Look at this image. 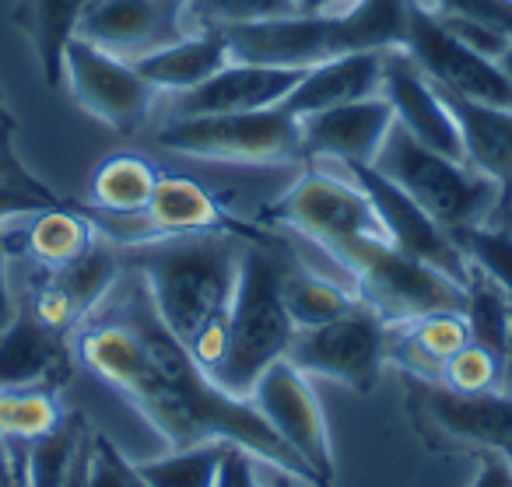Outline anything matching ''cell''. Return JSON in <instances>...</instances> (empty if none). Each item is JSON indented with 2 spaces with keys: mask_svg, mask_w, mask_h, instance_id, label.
Returning <instances> with one entry per match:
<instances>
[{
  "mask_svg": "<svg viewBox=\"0 0 512 487\" xmlns=\"http://www.w3.org/2000/svg\"><path fill=\"white\" fill-rule=\"evenodd\" d=\"M246 242L242 235L200 232L141 242L130 253V267L141 274L155 316L211 379L225 358Z\"/></svg>",
  "mask_w": 512,
  "mask_h": 487,
  "instance_id": "cell-1",
  "label": "cell"
},
{
  "mask_svg": "<svg viewBox=\"0 0 512 487\" xmlns=\"http://www.w3.org/2000/svg\"><path fill=\"white\" fill-rule=\"evenodd\" d=\"M285 256L271 253L267 242L242 246L239 284H235L232 316H228V344L214 382L232 396H249L256 379L288 358L295 337V323L281 295Z\"/></svg>",
  "mask_w": 512,
  "mask_h": 487,
  "instance_id": "cell-2",
  "label": "cell"
},
{
  "mask_svg": "<svg viewBox=\"0 0 512 487\" xmlns=\"http://www.w3.org/2000/svg\"><path fill=\"white\" fill-rule=\"evenodd\" d=\"M323 253L348 270L358 302L376 312L386 326L414 323L428 312H463L467 305V284L393 249L383 235L344 239Z\"/></svg>",
  "mask_w": 512,
  "mask_h": 487,
  "instance_id": "cell-3",
  "label": "cell"
},
{
  "mask_svg": "<svg viewBox=\"0 0 512 487\" xmlns=\"http://www.w3.org/2000/svg\"><path fill=\"white\" fill-rule=\"evenodd\" d=\"M372 165L386 179H393L421 211L432 214L449 235L488 221L495 214L498 193H502L495 179L481 176L460 158L425 148L397 123H393L390 137L383 141Z\"/></svg>",
  "mask_w": 512,
  "mask_h": 487,
  "instance_id": "cell-4",
  "label": "cell"
},
{
  "mask_svg": "<svg viewBox=\"0 0 512 487\" xmlns=\"http://www.w3.org/2000/svg\"><path fill=\"white\" fill-rule=\"evenodd\" d=\"M165 151L207 162L242 165H285L306 158L302 123L285 109L218 116H172L155 137Z\"/></svg>",
  "mask_w": 512,
  "mask_h": 487,
  "instance_id": "cell-5",
  "label": "cell"
},
{
  "mask_svg": "<svg viewBox=\"0 0 512 487\" xmlns=\"http://www.w3.org/2000/svg\"><path fill=\"white\" fill-rule=\"evenodd\" d=\"M390 326L362 302L323 326L295 330L288 361L299 372L334 379L355 393H372L386 365Z\"/></svg>",
  "mask_w": 512,
  "mask_h": 487,
  "instance_id": "cell-6",
  "label": "cell"
},
{
  "mask_svg": "<svg viewBox=\"0 0 512 487\" xmlns=\"http://www.w3.org/2000/svg\"><path fill=\"white\" fill-rule=\"evenodd\" d=\"M260 221L295 228V232L309 235L320 249H330L344 239H358V235H383L376 211L358 190L355 179L348 172L327 169L302 172L292 190L260 214Z\"/></svg>",
  "mask_w": 512,
  "mask_h": 487,
  "instance_id": "cell-7",
  "label": "cell"
},
{
  "mask_svg": "<svg viewBox=\"0 0 512 487\" xmlns=\"http://www.w3.org/2000/svg\"><path fill=\"white\" fill-rule=\"evenodd\" d=\"M404 53L421 67L439 92L463 95V99L491 102L512 109V78L498 67V60L477 53L460 36L439 22L432 8L411 0V22H407Z\"/></svg>",
  "mask_w": 512,
  "mask_h": 487,
  "instance_id": "cell-8",
  "label": "cell"
},
{
  "mask_svg": "<svg viewBox=\"0 0 512 487\" xmlns=\"http://www.w3.org/2000/svg\"><path fill=\"white\" fill-rule=\"evenodd\" d=\"M411 417L435 449H502L512 442V393H456L442 382H411Z\"/></svg>",
  "mask_w": 512,
  "mask_h": 487,
  "instance_id": "cell-9",
  "label": "cell"
},
{
  "mask_svg": "<svg viewBox=\"0 0 512 487\" xmlns=\"http://www.w3.org/2000/svg\"><path fill=\"white\" fill-rule=\"evenodd\" d=\"M249 403L323 487L334 484V442L306 372H299L288 358L274 361L249 389Z\"/></svg>",
  "mask_w": 512,
  "mask_h": 487,
  "instance_id": "cell-10",
  "label": "cell"
},
{
  "mask_svg": "<svg viewBox=\"0 0 512 487\" xmlns=\"http://www.w3.org/2000/svg\"><path fill=\"white\" fill-rule=\"evenodd\" d=\"M60 81L71 88V99L88 116L120 130V134L141 127L151 113V102H155V88L137 74L134 64L95 50L92 43L78 36H71L64 46Z\"/></svg>",
  "mask_w": 512,
  "mask_h": 487,
  "instance_id": "cell-11",
  "label": "cell"
},
{
  "mask_svg": "<svg viewBox=\"0 0 512 487\" xmlns=\"http://www.w3.org/2000/svg\"><path fill=\"white\" fill-rule=\"evenodd\" d=\"M190 32V0H88L74 25L78 39L127 60V64L190 36Z\"/></svg>",
  "mask_w": 512,
  "mask_h": 487,
  "instance_id": "cell-12",
  "label": "cell"
},
{
  "mask_svg": "<svg viewBox=\"0 0 512 487\" xmlns=\"http://www.w3.org/2000/svg\"><path fill=\"white\" fill-rule=\"evenodd\" d=\"M351 179L358 183V190L365 193V200L376 211V221L383 228L386 242L400 253L414 256V260L428 263V267L442 270L453 281L467 284L470 263L460 253L456 239L432 218L428 211H421L393 179H386L376 165H341Z\"/></svg>",
  "mask_w": 512,
  "mask_h": 487,
  "instance_id": "cell-13",
  "label": "cell"
},
{
  "mask_svg": "<svg viewBox=\"0 0 512 487\" xmlns=\"http://www.w3.org/2000/svg\"><path fill=\"white\" fill-rule=\"evenodd\" d=\"M120 277V256L109 246L95 242L88 253L71 260L60 270H46L32 295V316L57 333H67L88 319L102 305V298L113 291Z\"/></svg>",
  "mask_w": 512,
  "mask_h": 487,
  "instance_id": "cell-14",
  "label": "cell"
},
{
  "mask_svg": "<svg viewBox=\"0 0 512 487\" xmlns=\"http://www.w3.org/2000/svg\"><path fill=\"white\" fill-rule=\"evenodd\" d=\"M302 123V148L309 158H323V162L337 165H372L390 137L393 106L379 95L369 99L348 102V106L327 109V113L306 116Z\"/></svg>",
  "mask_w": 512,
  "mask_h": 487,
  "instance_id": "cell-15",
  "label": "cell"
},
{
  "mask_svg": "<svg viewBox=\"0 0 512 487\" xmlns=\"http://www.w3.org/2000/svg\"><path fill=\"white\" fill-rule=\"evenodd\" d=\"M379 92L393 106L400 130H407L425 148L463 162L460 130H456L439 88L421 74V67L404 50L383 53V88Z\"/></svg>",
  "mask_w": 512,
  "mask_h": 487,
  "instance_id": "cell-16",
  "label": "cell"
},
{
  "mask_svg": "<svg viewBox=\"0 0 512 487\" xmlns=\"http://www.w3.org/2000/svg\"><path fill=\"white\" fill-rule=\"evenodd\" d=\"M306 71L295 67H267L228 60L204 85L179 92L172 102V116H218V113H256L278 109L292 95Z\"/></svg>",
  "mask_w": 512,
  "mask_h": 487,
  "instance_id": "cell-17",
  "label": "cell"
},
{
  "mask_svg": "<svg viewBox=\"0 0 512 487\" xmlns=\"http://www.w3.org/2000/svg\"><path fill=\"white\" fill-rule=\"evenodd\" d=\"M71 379V354L64 333L39 323L32 312H18L0 330V386L60 389Z\"/></svg>",
  "mask_w": 512,
  "mask_h": 487,
  "instance_id": "cell-18",
  "label": "cell"
},
{
  "mask_svg": "<svg viewBox=\"0 0 512 487\" xmlns=\"http://www.w3.org/2000/svg\"><path fill=\"white\" fill-rule=\"evenodd\" d=\"M379 88H383V53H351V57H334L309 67L278 109H285L295 120H306V116L379 95Z\"/></svg>",
  "mask_w": 512,
  "mask_h": 487,
  "instance_id": "cell-19",
  "label": "cell"
},
{
  "mask_svg": "<svg viewBox=\"0 0 512 487\" xmlns=\"http://www.w3.org/2000/svg\"><path fill=\"white\" fill-rule=\"evenodd\" d=\"M460 130L463 162L498 186L512 183V109L491 102L463 99V95L439 92Z\"/></svg>",
  "mask_w": 512,
  "mask_h": 487,
  "instance_id": "cell-20",
  "label": "cell"
},
{
  "mask_svg": "<svg viewBox=\"0 0 512 487\" xmlns=\"http://www.w3.org/2000/svg\"><path fill=\"white\" fill-rule=\"evenodd\" d=\"M232 60L228 53V39L218 25H197L190 36L176 39V43L162 46V50L148 53V57L134 60L137 74L148 81L155 92H190V88L204 85L211 74Z\"/></svg>",
  "mask_w": 512,
  "mask_h": 487,
  "instance_id": "cell-21",
  "label": "cell"
},
{
  "mask_svg": "<svg viewBox=\"0 0 512 487\" xmlns=\"http://www.w3.org/2000/svg\"><path fill=\"white\" fill-rule=\"evenodd\" d=\"M470 344L467 316L463 312H428L404 326H390L386 361L404 368L411 379L439 382L446 361Z\"/></svg>",
  "mask_w": 512,
  "mask_h": 487,
  "instance_id": "cell-22",
  "label": "cell"
},
{
  "mask_svg": "<svg viewBox=\"0 0 512 487\" xmlns=\"http://www.w3.org/2000/svg\"><path fill=\"white\" fill-rule=\"evenodd\" d=\"M18 239L32 263H39L43 270H60L99 242V228L92 225L88 214L50 204L36 214H25Z\"/></svg>",
  "mask_w": 512,
  "mask_h": 487,
  "instance_id": "cell-23",
  "label": "cell"
},
{
  "mask_svg": "<svg viewBox=\"0 0 512 487\" xmlns=\"http://www.w3.org/2000/svg\"><path fill=\"white\" fill-rule=\"evenodd\" d=\"M78 358L92 375H99L116 393H127L148 368L141 337L134 326L116 319V323H95L85 326L78 337Z\"/></svg>",
  "mask_w": 512,
  "mask_h": 487,
  "instance_id": "cell-24",
  "label": "cell"
},
{
  "mask_svg": "<svg viewBox=\"0 0 512 487\" xmlns=\"http://www.w3.org/2000/svg\"><path fill=\"white\" fill-rule=\"evenodd\" d=\"M85 4L88 0H18L15 25L29 36L39 74L50 88L60 85L64 46L74 36V25H78Z\"/></svg>",
  "mask_w": 512,
  "mask_h": 487,
  "instance_id": "cell-25",
  "label": "cell"
},
{
  "mask_svg": "<svg viewBox=\"0 0 512 487\" xmlns=\"http://www.w3.org/2000/svg\"><path fill=\"white\" fill-rule=\"evenodd\" d=\"M162 172L141 155H113L95 169L92 176V204L99 214H116V218H130L148 207L155 183Z\"/></svg>",
  "mask_w": 512,
  "mask_h": 487,
  "instance_id": "cell-26",
  "label": "cell"
},
{
  "mask_svg": "<svg viewBox=\"0 0 512 487\" xmlns=\"http://www.w3.org/2000/svg\"><path fill=\"white\" fill-rule=\"evenodd\" d=\"M281 295H285V309H288V316H292L295 330L323 326L358 305L355 291H348L344 284L330 281V277L316 274V270L302 267V263H292V260H285Z\"/></svg>",
  "mask_w": 512,
  "mask_h": 487,
  "instance_id": "cell-27",
  "label": "cell"
},
{
  "mask_svg": "<svg viewBox=\"0 0 512 487\" xmlns=\"http://www.w3.org/2000/svg\"><path fill=\"white\" fill-rule=\"evenodd\" d=\"M64 421L67 414L57 400V389L0 386V442L29 449V445L43 442L46 435H53Z\"/></svg>",
  "mask_w": 512,
  "mask_h": 487,
  "instance_id": "cell-28",
  "label": "cell"
},
{
  "mask_svg": "<svg viewBox=\"0 0 512 487\" xmlns=\"http://www.w3.org/2000/svg\"><path fill=\"white\" fill-rule=\"evenodd\" d=\"M225 445L228 442H200L190 449H169V456L134 463V473L148 487H218Z\"/></svg>",
  "mask_w": 512,
  "mask_h": 487,
  "instance_id": "cell-29",
  "label": "cell"
},
{
  "mask_svg": "<svg viewBox=\"0 0 512 487\" xmlns=\"http://www.w3.org/2000/svg\"><path fill=\"white\" fill-rule=\"evenodd\" d=\"M463 316H467L470 340L484 351H491L495 358H505V347L512 337V302L488 281L484 274H477L470 267L467 277V305H463Z\"/></svg>",
  "mask_w": 512,
  "mask_h": 487,
  "instance_id": "cell-30",
  "label": "cell"
},
{
  "mask_svg": "<svg viewBox=\"0 0 512 487\" xmlns=\"http://www.w3.org/2000/svg\"><path fill=\"white\" fill-rule=\"evenodd\" d=\"M460 253L467 256V263L484 274L505 298L512 302V228L495 225V221H481L453 232Z\"/></svg>",
  "mask_w": 512,
  "mask_h": 487,
  "instance_id": "cell-31",
  "label": "cell"
},
{
  "mask_svg": "<svg viewBox=\"0 0 512 487\" xmlns=\"http://www.w3.org/2000/svg\"><path fill=\"white\" fill-rule=\"evenodd\" d=\"M439 382L456 389V393H491V389H502V358H495L491 351H484V347H477L470 340L467 347H460L446 361Z\"/></svg>",
  "mask_w": 512,
  "mask_h": 487,
  "instance_id": "cell-32",
  "label": "cell"
},
{
  "mask_svg": "<svg viewBox=\"0 0 512 487\" xmlns=\"http://www.w3.org/2000/svg\"><path fill=\"white\" fill-rule=\"evenodd\" d=\"M432 11L453 29H481L512 43V0H435Z\"/></svg>",
  "mask_w": 512,
  "mask_h": 487,
  "instance_id": "cell-33",
  "label": "cell"
},
{
  "mask_svg": "<svg viewBox=\"0 0 512 487\" xmlns=\"http://www.w3.org/2000/svg\"><path fill=\"white\" fill-rule=\"evenodd\" d=\"M190 11L200 25H246L264 22V18L295 15V0H190Z\"/></svg>",
  "mask_w": 512,
  "mask_h": 487,
  "instance_id": "cell-34",
  "label": "cell"
},
{
  "mask_svg": "<svg viewBox=\"0 0 512 487\" xmlns=\"http://www.w3.org/2000/svg\"><path fill=\"white\" fill-rule=\"evenodd\" d=\"M88 487H134V466L106 435H88Z\"/></svg>",
  "mask_w": 512,
  "mask_h": 487,
  "instance_id": "cell-35",
  "label": "cell"
},
{
  "mask_svg": "<svg viewBox=\"0 0 512 487\" xmlns=\"http://www.w3.org/2000/svg\"><path fill=\"white\" fill-rule=\"evenodd\" d=\"M50 204H57V197L43 183L32 186V183H8V179H0V225L25 218V214H36Z\"/></svg>",
  "mask_w": 512,
  "mask_h": 487,
  "instance_id": "cell-36",
  "label": "cell"
},
{
  "mask_svg": "<svg viewBox=\"0 0 512 487\" xmlns=\"http://www.w3.org/2000/svg\"><path fill=\"white\" fill-rule=\"evenodd\" d=\"M221 480H225V487H267L264 477H260V463L246 449H239V445H225Z\"/></svg>",
  "mask_w": 512,
  "mask_h": 487,
  "instance_id": "cell-37",
  "label": "cell"
},
{
  "mask_svg": "<svg viewBox=\"0 0 512 487\" xmlns=\"http://www.w3.org/2000/svg\"><path fill=\"white\" fill-rule=\"evenodd\" d=\"M470 487H512V466L498 449H484L477 456V470Z\"/></svg>",
  "mask_w": 512,
  "mask_h": 487,
  "instance_id": "cell-38",
  "label": "cell"
},
{
  "mask_svg": "<svg viewBox=\"0 0 512 487\" xmlns=\"http://www.w3.org/2000/svg\"><path fill=\"white\" fill-rule=\"evenodd\" d=\"M0 179H8V183H32V186L39 183V179L25 169L22 158H18L15 144H11V134H0Z\"/></svg>",
  "mask_w": 512,
  "mask_h": 487,
  "instance_id": "cell-39",
  "label": "cell"
},
{
  "mask_svg": "<svg viewBox=\"0 0 512 487\" xmlns=\"http://www.w3.org/2000/svg\"><path fill=\"white\" fill-rule=\"evenodd\" d=\"M18 316L15 295H11V281H8V235L0 225V330Z\"/></svg>",
  "mask_w": 512,
  "mask_h": 487,
  "instance_id": "cell-40",
  "label": "cell"
},
{
  "mask_svg": "<svg viewBox=\"0 0 512 487\" xmlns=\"http://www.w3.org/2000/svg\"><path fill=\"white\" fill-rule=\"evenodd\" d=\"M88 435H92V431H88ZM88 435H85V442L78 445V452H74L71 466H67L64 480H60L57 487H88Z\"/></svg>",
  "mask_w": 512,
  "mask_h": 487,
  "instance_id": "cell-41",
  "label": "cell"
},
{
  "mask_svg": "<svg viewBox=\"0 0 512 487\" xmlns=\"http://www.w3.org/2000/svg\"><path fill=\"white\" fill-rule=\"evenodd\" d=\"M488 221L512 228V183H509V186H502V193H498V204H495V214H491Z\"/></svg>",
  "mask_w": 512,
  "mask_h": 487,
  "instance_id": "cell-42",
  "label": "cell"
},
{
  "mask_svg": "<svg viewBox=\"0 0 512 487\" xmlns=\"http://www.w3.org/2000/svg\"><path fill=\"white\" fill-rule=\"evenodd\" d=\"M299 11H313V15H327L334 4H351V0H295Z\"/></svg>",
  "mask_w": 512,
  "mask_h": 487,
  "instance_id": "cell-43",
  "label": "cell"
},
{
  "mask_svg": "<svg viewBox=\"0 0 512 487\" xmlns=\"http://www.w3.org/2000/svg\"><path fill=\"white\" fill-rule=\"evenodd\" d=\"M271 473H274V484H267V487H316V484H306V480L292 477V473H285V470H274V466H271Z\"/></svg>",
  "mask_w": 512,
  "mask_h": 487,
  "instance_id": "cell-44",
  "label": "cell"
},
{
  "mask_svg": "<svg viewBox=\"0 0 512 487\" xmlns=\"http://www.w3.org/2000/svg\"><path fill=\"white\" fill-rule=\"evenodd\" d=\"M502 389L512 393V337H509V347H505V358H502Z\"/></svg>",
  "mask_w": 512,
  "mask_h": 487,
  "instance_id": "cell-45",
  "label": "cell"
},
{
  "mask_svg": "<svg viewBox=\"0 0 512 487\" xmlns=\"http://www.w3.org/2000/svg\"><path fill=\"white\" fill-rule=\"evenodd\" d=\"M0 134H15V120H11L8 106L0 102Z\"/></svg>",
  "mask_w": 512,
  "mask_h": 487,
  "instance_id": "cell-46",
  "label": "cell"
},
{
  "mask_svg": "<svg viewBox=\"0 0 512 487\" xmlns=\"http://www.w3.org/2000/svg\"><path fill=\"white\" fill-rule=\"evenodd\" d=\"M498 67H502V71L512 78V43H509V50H505L502 57H498Z\"/></svg>",
  "mask_w": 512,
  "mask_h": 487,
  "instance_id": "cell-47",
  "label": "cell"
},
{
  "mask_svg": "<svg viewBox=\"0 0 512 487\" xmlns=\"http://www.w3.org/2000/svg\"><path fill=\"white\" fill-rule=\"evenodd\" d=\"M498 452H502V456L509 459V466H512V442H505V445H502V449H498Z\"/></svg>",
  "mask_w": 512,
  "mask_h": 487,
  "instance_id": "cell-48",
  "label": "cell"
},
{
  "mask_svg": "<svg viewBox=\"0 0 512 487\" xmlns=\"http://www.w3.org/2000/svg\"><path fill=\"white\" fill-rule=\"evenodd\" d=\"M130 466H134V463H130ZM134 487H148V484H144V480H141V477H137V473H134Z\"/></svg>",
  "mask_w": 512,
  "mask_h": 487,
  "instance_id": "cell-49",
  "label": "cell"
},
{
  "mask_svg": "<svg viewBox=\"0 0 512 487\" xmlns=\"http://www.w3.org/2000/svg\"><path fill=\"white\" fill-rule=\"evenodd\" d=\"M0 487H15V484H11V480H4V477H0Z\"/></svg>",
  "mask_w": 512,
  "mask_h": 487,
  "instance_id": "cell-50",
  "label": "cell"
},
{
  "mask_svg": "<svg viewBox=\"0 0 512 487\" xmlns=\"http://www.w3.org/2000/svg\"><path fill=\"white\" fill-rule=\"evenodd\" d=\"M218 487H225V480H221V477H218Z\"/></svg>",
  "mask_w": 512,
  "mask_h": 487,
  "instance_id": "cell-51",
  "label": "cell"
},
{
  "mask_svg": "<svg viewBox=\"0 0 512 487\" xmlns=\"http://www.w3.org/2000/svg\"><path fill=\"white\" fill-rule=\"evenodd\" d=\"M0 102H4V92H0Z\"/></svg>",
  "mask_w": 512,
  "mask_h": 487,
  "instance_id": "cell-52",
  "label": "cell"
}]
</instances>
